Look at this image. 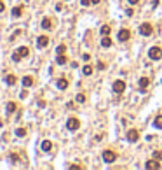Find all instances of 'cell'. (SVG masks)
<instances>
[{
    "mask_svg": "<svg viewBox=\"0 0 162 170\" xmlns=\"http://www.w3.org/2000/svg\"><path fill=\"white\" fill-rule=\"evenodd\" d=\"M148 84H150V79H148V77H141V79H140V82H138V86H140V90H141V91H145V90L148 88Z\"/></svg>",
    "mask_w": 162,
    "mask_h": 170,
    "instance_id": "obj_11",
    "label": "cell"
},
{
    "mask_svg": "<svg viewBox=\"0 0 162 170\" xmlns=\"http://www.w3.org/2000/svg\"><path fill=\"white\" fill-rule=\"evenodd\" d=\"M30 54V49L26 48V46H21L19 49H16L14 53H12V61H19L21 58H26Z\"/></svg>",
    "mask_w": 162,
    "mask_h": 170,
    "instance_id": "obj_1",
    "label": "cell"
},
{
    "mask_svg": "<svg viewBox=\"0 0 162 170\" xmlns=\"http://www.w3.org/2000/svg\"><path fill=\"white\" fill-rule=\"evenodd\" d=\"M16 107H17V103H16V102H7V107H5V111H7L9 114H12V112L16 111Z\"/></svg>",
    "mask_w": 162,
    "mask_h": 170,
    "instance_id": "obj_19",
    "label": "cell"
},
{
    "mask_svg": "<svg viewBox=\"0 0 162 170\" xmlns=\"http://www.w3.org/2000/svg\"><path fill=\"white\" fill-rule=\"evenodd\" d=\"M12 18H19L21 14H23V5H16V7H12Z\"/></svg>",
    "mask_w": 162,
    "mask_h": 170,
    "instance_id": "obj_15",
    "label": "cell"
},
{
    "mask_svg": "<svg viewBox=\"0 0 162 170\" xmlns=\"http://www.w3.org/2000/svg\"><path fill=\"white\" fill-rule=\"evenodd\" d=\"M117 39H119L120 42H127V40L131 39V32H129L127 28H120L119 33H117Z\"/></svg>",
    "mask_w": 162,
    "mask_h": 170,
    "instance_id": "obj_6",
    "label": "cell"
},
{
    "mask_svg": "<svg viewBox=\"0 0 162 170\" xmlns=\"http://www.w3.org/2000/svg\"><path fill=\"white\" fill-rule=\"evenodd\" d=\"M82 74L84 75H91L92 74V65H84L82 67Z\"/></svg>",
    "mask_w": 162,
    "mask_h": 170,
    "instance_id": "obj_20",
    "label": "cell"
},
{
    "mask_svg": "<svg viewBox=\"0 0 162 170\" xmlns=\"http://www.w3.org/2000/svg\"><path fill=\"white\" fill-rule=\"evenodd\" d=\"M138 2H140V0H129V4H131V5H136Z\"/></svg>",
    "mask_w": 162,
    "mask_h": 170,
    "instance_id": "obj_32",
    "label": "cell"
},
{
    "mask_svg": "<svg viewBox=\"0 0 162 170\" xmlns=\"http://www.w3.org/2000/svg\"><path fill=\"white\" fill-rule=\"evenodd\" d=\"M101 2V0H92V4H99Z\"/></svg>",
    "mask_w": 162,
    "mask_h": 170,
    "instance_id": "obj_35",
    "label": "cell"
},
{
    "mask_svg": "<svg viewBox=\"0 0 162 170\" xmlns=\"http://www.w3.org/2000/svg\"><path fill=\"white\" fill-rule=\"evenodd\" d=\"M11 160H12V161H14V163H16V161H17V160H19V156H17V154H11Z\"/></svg>",
    "mask_w": 162,
    "mask_h": 170,
    "instance_id": "obj_30",
    "label": "cell"
},
{
    "mask_svg": "<svg viewBox=\"0 0 162 170\" xmlns=\"http://www.w3.org/2000/svg\"><path fill=\"white\" fill-rule=\"evenodd\" d=\"M99 33H101V35H110V27H108V25H103V27L99 28Z\"/></svg>",
    "mask_w": 162,
    "mask_h": 170,
    "instance_id": "obj_23",
    "label": "cell"
},
{
    "mask_svg": "<svg viewBox=\"0 0 162 170\" xmlns=\"http://www.w3.org/2000/svg\"><path fill=\"white\" fill-rule=\"evenodd\" d=\"M153 126H155V128H162V114L155 118V121H153Z\"/></svg>",
    "mask_w": 162,
    "mask_h": 170,
    "instance_id": "obj_22",
    "label": "cell"
},
{
    "mask_svg": "<svg viewBox=\"0 0 162 170\" xmlns=\"http://www.w3.org/2000/svg\"><path fill=\"white\" fill-rule=\"evenodd\" d=\"M115 160H117V154H115L113 151H110V149H105V151H103V161H106V163H113Z\"/></svg>",
    "mask_w": 162,
    "mask_h": 170,
    "instance_id": "obj_4",
    "label": "cell"
},
{
    "mask_svg": "<svg viewBox=\"0 0 162 170\" xmlns=\"http://www.w3.org/2000/svg\"><path fill=\"white\" fill-rule=\"evenodd\" d=\"M23 86H25V88L33 86V77L32 75H25V77H23Z\"/></svg>",
    "mask_w": 162,
    "mask_h": 170,
    "instance_id": "obj_14",
    "label": "cell"
},
{
    "mask_svg": "<svg viewBox=\"0 0 162 170\" xmlns=\"http://www.w3.org/2000/svg\"><path fill=\"white\" fill-rule=\"evenodd\" d=\"M51 149H52V142H51V140H44V142H42V151L49 153Z\"/></svg>",
    "mask_w": 162,
    "mask_h": 170,
    "instance_id": "obj_16",
    "label": "cell"
},
{
    "mask_svg": "<svg viewBox=\"0 0 162 170\" xmlns=\"http://www.w3.org/2000/svg\"><path fill=\"white\" fill-rule=\"evenodd\" d=\"M145 167H147L148 170H159V168H160V160H157V158L148 160V161L145 163Z\"/></svg>",
    "mask_w": 162,
    "mask_h": 170,
    "instance_id": "obj_9",
    "label": "cell"
},
{
    "mask_svg": "<svg viewBox=\"0 0 162 170\" xmlns=\"http://www.w3.org/2000/svg\"><path fill=\"white\" fill-rule=\"evenodd\" d=\"M56 86H58L59 90H66V88H68V79H65V77L58 79V82H56Z\"/></svg>",
    "mask_w": 162,
    "mask_h": 170,
    "instance_id": "obj_13",
    "label": "cell"
},
{
    "mask_svg": "<svg viewBox=\"0 0 162 170\" xmlns=\"http://www.w3.org/2000/svg\"><path fill=\"white\" fill-rule=\"evenodd\" d=\"M132 12H134L132 9H127V11H126V14H127V16H132Z\"/></svg>",
    "mask_w": 162,
    "mask_h": 170,
    "instance_id": "obj_33",
    "label": "cell"
},
{
    "mask_svg": "<svg viewBox=\"0 0 162 170\" xmlns=\"http://www.w3.org/2000/svg\"><path fill=\"white\" fill-rule=\"evenodd\" d=\"M49 46V37L47 35H40L37 39V48L38 49H44V48H47Z\"/></svg>",
    "mask_w": 162,
    "mask_h": 170,
    "instance_id": "obj_8",
    "label": "cell"
},
{
    "mask_svg": "<svg viewBox=\"0 0 162 170\" xmlns=\"http://www.w3.org/2000/svg\"><path fill=\"white\" fill-rule=\"evenodd\" d=\"M16 75L14 74H9V75H5V84H9V86H12V84H16Z\"/></svg>",
    "mask_w": 162,
    "mask_h": 170,
    "instance_id": "obj_18",
    "label": "cell"
},
{
    "mask_svg": "<svg viewBox=\"0 0 162 170\" xmlns=\"http://www.w3.org/2000/svg\"><path fill=\"white\" fill-rule=\"evenodd\" d=\"M66 128L70 130V132L79 130V128H80V119H79V118H68V121H66Z\"/></svg>",
    "mask_w": 162,
    "mask_h": 170,
    "instance_id": "obj_2",
    "label": "cell"
},
{
    "mask_svg": "<svg viewBox=\"0 0 162 170\" xmlns=\"http://www.w3.org/2000/svg\"><path fill=\"white\" fill-rule=\"evenodd\" d=\"M66 61H68V60H66L65 54H58V58H56V63H58V65H65Z\"/></svg>",
    "mask_w": 162,
    "mask_h": 170,
    "instance_id": "obj_21",
    "label": "cell"
},
{
    "mask_svg": "<svg viewBox=\"0 0 162 170\" xmlns=\"http://www.w3.org/2000/svg\"><path fill=\"white\" fill-rule=\"evenodd\" d=\"M98 69H99V70H105V69H106V65H105L103 61H98Z\"/></svg>",
    "mask_w": 162,
    "mask_h": 170,
    "instance_id": "obj_28",
    "label": "cell"
},
{
    "mask_svg": "<svg viewBox=\"0 0 162 170\" xmlns=\"http://www.w3.org/2000/svg\"><path fill=\"white\" fill-rule=\"evenodd\" d=\"M16 137H26V128H17L16 130Z\"/></svg>",
    "mask_w": 162,
    "mask_h": 170,
    "instance_id": "obj_24",
    "label": "cell"
},
{
    "mask_svg": "<svg viewBox=\"0 0 162 170\" xmlns=\"http://www.w3.org/2000/svg\"><path fill=\"white\" fill-rule=\"evenodd\" d=\"M75 100H77V102H79V103H84V102H85V95H82V93H79V95H77V98H75Z\"/></svg>",
    "mask_w": 162,
    "mask_h": 170,
    "instance_id": "obj_26",
    "label": "cell"
},
{
    "mask_svg": "<svg viewBox=\"0 0 162 170\" xmlns=\"http://www.w3.org/2000/svg\"><path fill=\"white\" fill-rule=\"evenodd\" d=\"M65 51H66V46H65V44H59V46L56 48V53H58V54H65Z\"/></svg>",
    "mask_w": 162,
    "mask_h": 170,
    "instance_id": "obj_25",
    "label": "cell"
},
{
    "mask_svg": "<svg viewBox=\"0 0 162 170\" xmlns=\"http://www.w3.org/2000/svg\"><path fill=\"white\" fill-rule=\"evenodd\" d=\"M80 4L82 5H89V4H92V0H80Z\"/></svg>",
    "mask_w": 162,
    "mask_h": 170,
    "instance_id": "obj_29",
    "label": "cell"
},
{
    "mask_svg": "<svg viewBox=\"0 0 162 170\" xmlns=\"http://www.w3.org/2000/svg\"><path fill=\"white\" fill-rule=\"evenodd\" d=\"M70 168H72V170H80V168H82V167H80V165H72V167H70Z\"/></svg>",
    "mask_w": 162,
    "mask_h": 170,
    "instance_id": "obj_31",
    "label": "cell"
},
{
    "mask_svg": "<svg viewBox=\"0 0 162 170\" xmlns=\"http://www.w3.org/2000/svg\"><path fill=\"white\" fill-rule=\"evenodd\" d=\"M140 33L145 35V37H150V35L153 33V27H152L150 23H143V25L140 27Z\"/></svg>",
    "mask_w": 162,
    "mask_h": 170,
    "instance_id": "obj_5",
    "label": "cell"
},
{
    "mask_svg": "<svg viewBox=\"0 0 162 170\" xmlns=\"http://www.w3.org/2000/svg\"><path fill=\"white\" fill-rule=\"evenodd\" d=\"M113 91L117 93V95L124 93V91H126V82L120 81V79H119V81H115V82H113Z\"/></svg>",
    "mask_w": 162,
    "mask_h": 170,
    "instance_id": "obj_7",
    "label": "cell"
},
{
    "mask_svg": "<svg viewBox=\"0 0 162 170\" xmlns=\"http://www.w3.org/2000/svg\"><path fill=\"white\" fill-rule=\"evenodd\" d=\"M153 158H157V160H162V153H160V151H153Z\"/></svg>",
    "mask_w": 162,
    "mask_h": 170,
    "instance_id": "obj_27",
    "label": "cell"
},
{
    "mask_svg": "<svg viewBox=\"0 0 162 170\" xmlns=\"http://www.w3.org/2000/svg\"><path fill=\"white\" fill-rule=\"evenodd\" d=\"M40 27H42L44 30H51V28H52V21H51L49 18H45V19H42V23H40Z\"/></svg>",
    "mask_w": 162,
    "mask_h": 170,
    "instance_id": "obj_12",
    "label": "cell"
},
{
    "mask_svg": "<svg viewBox=\"0 0 162 170\" xmlns=\"http://www.w3.org/2000/svg\"><path fill=\"white\" fill-rule=\"evenodd\" d=\"M148 56H150V60H160V58H162V48H160V46L150 48V49H148Z\"/></svg>",
    "mask_w": 162,
    "mask_h": 170,
    "instance_id": "obj_3",
    "label": "cell"
},
{
    "mask_svg": "<svg viewBox=\"0 0 162 170\" xmlns=\"http://www.w3.org/2000/svg\"><path fill=\"white\" fill-rule=\"evenodd\" d=\"M101 46H103V48H110V46H112V39H110L108 35H103V37H101Z\"/></svg>",
    "mask_w": 162,
    "mask_h": 170,
    "instance_id": "obj_17",
    "label": "cell"
},
{
    "mask_svg": "<svg viewBox=\"0 0 162 170\" xmlns=\"http://www.w3.org/2000/svg\"><path fill=\"white\" fill-rule=\"evenodd\" d=\"M138 139H140V132H138L136 128H132V130L127 132V140L129 142H138Z\"/></svg>",
    "mask_w": 162,
    "mask_h": 170,
    "instance_id": "obj_10",
    "label": "cell"
},
{
    "mask_svg": "<svg viewBox=\"0 0 162 170\" xmlns=\"http://www.w3.org/2000/svg\"><path fill=\"white\" fill-rule=\"evenodd\" d=\"M4 11H5V5H4L2 2H0V12H4Z\"/></svg>",
    "mask_w": 162,
    "mask_h": 170,
    "instance_id": "obj_34",
    "label": "cell"
}]
</instances>
